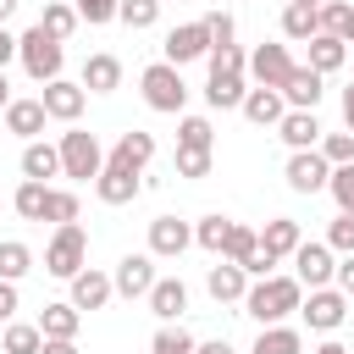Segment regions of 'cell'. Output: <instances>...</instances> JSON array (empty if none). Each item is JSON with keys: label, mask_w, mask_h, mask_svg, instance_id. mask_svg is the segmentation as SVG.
Returning a JSON list of instances; mask_svg holds the SVG:
<instances>
[{"label": "cell", "mask_w": 354, "mask_h": 354, "mask_svg": "<svg viewBox=\"0 0 354 354\" xmlns=\"http://www.w3.org/2000/svg\"><path fill=\"white\" fill-rule=\"evenodd\" d=\"M299 304H304V282H299V277H254L249 293H243V310H249L260 326L288 321Z\"/></svg>", "instance_id": "cell-1"}, {"label": "cell", "mask_w": 354, "mask_h": 354, "mask_svg": "<svg viewBox=\"0 0 354 354\" xmlns=\"http://www.w3.org/2000/svg\"><path fill=\"white\" fill-rule=\"evenodd\" d=\"M17 61L28 66V77H33V83H55V77H61V66H66V50H61V39H55V33H44V28L33 22V28L17 39Z\"/></svg>", "instance_id": "cell-2"}, {"label": "cell", "mask_w": 354, "mask_h": 354, "mask_svg": "<svg viewBox=\"0 0 354 354\" xmlns=\"http://www.w3.org/2000/svg\"><path fill=\"white\" fill-rule=\"evenodd\" d=\"M138 88H144V105H149V111H160V116H177V111L188 105L183 66H171V61H155V66H144V72H138Z\"/></svg>", "instance_id": "cell-3"}, {"label": "cell", "mask_w": 354, "mask_h": 354, "mask_svg": "<svg viewBox=\"0 0 354 354\" xmlns=\"http://www.w3.org/2000/svg\"><path fill=\"white\" fill-rule=\"evenodd\" d=\"M83 260H88V232H83L77 221L55 227V238L44 243V271L61 277V282H72V277L83 271Z\"/></svg>", "instance_id": "cell-4"}, {"label": "cell", "mask_w": 354, "mask_h": 354, "mask_svg": "<svg viewBox=\"0 0 354 354\" xmlns=\"http://www.w3.org/2000/svg\"><path fill=\"white\" fill-rule=\"evenodd\" d=\"M105 171V149H100V138L94 133H83V127H66L61 133V177H100Z\"/></svg>", "instance_id": "cell-5"}, {"label": "cell", "mask_w": 354, "mask_h": 354, "mask_svg": "<svg viewBox=\"0 0 354 354\" xmlns=\"http://www.w3.org/2000/svg\"><path fill=\"white\" fill-rule=\"evenodd\" d=\"M282 177H288L293 194H321V188L332 183V160H326L321 149H293L288 166H282Z\"/></svg>", "instance_id": "cell-6"}, {"label": "cell", "mask_w": 354, "mask_h": 354, "mask_svg": "<svg viewBox=\"0 0 354 354\" xmlns=\"http://www.w3.org/2000/svg\"><path fill=\"white\" fill-rule=\"evenodd\" d=\"M160 50H166L160 61L188 66V61H205V55L216 50V39H210V28H205V22H183V28H171V33H166V44H160Z\"/></svg>", "instance_id": "cell-7"}, {"label": "cell", "mask_w": 354, "mask_h": 354, "mask_svg": "<svg viewBox=\"0 0 354 354\" xmlns=\"http://www.w3.org/2000/svg\"><path fill=\"white\" fill-rule=\"evenodd\" d=\"M293 277H299L304 288H332V277H337V249H332V243H299V249H293Z\"/></svg>", "instance_id": "cell-8"}, {"label": "cell", "mask_w": 354, "mask_h": 354, "mask_svg": "<svg viewBox=\"0 0 354 354\" xmlns=\"http://www.w3.org/2000/svg\"><path fill=\"white\" fill-rule=\"evenodd\" d=\"M299 315L310 321V332H337L348 315V293L343 288H310V299L299 304Z\"/></svg>", "instance_id": "cell-9"}, {"label": "cell", "mask_w": 354, "mask_h": 354, "mask_svg": "<svg viewBox=\"0 0 354 354\" xmlns=\"http://www.w3.org/2000/svg\"><path fill=\"white\" fill-rule=\"evenodd\" d=\"M111 282H116L122 299H149V288H155V254H122L116 271H111Z\"/></svg>", "instance_id": "cell-10"}, {"label": "cell", "mask_w": 354, "mask_h": 354, "mask_svg": "<svg viewBox=\"0 0 354 354\" xmlns=\"http://www.w3.org/2000/svg\"><path fill=\"white\" fill-rule=\"evenodd\" d=\"M39 100H44V111H50V122H66V127H72V122L83 116V105H88V88H83V83L55 77V83H44V94H39Z\"/></svg>", "instance_id": "cell-11"}, {"label": "cell", "mask_w": 354, "mask_h": 354, "mask_svg": "<svg viewBox=\"0 0 354 354\" xmlns=\"http://www.w3.org/2000/svg\"><path fill=\"white\" fill-rule=\"evenodd\" d=\"M288 72H293L288 44H260V50L249 55V77H254L260 88H282V83H288Z\"/></svg>", "instance_id": "cell-12"}, {"label": "cell", "mask_w": 354, "mask_h": 354, "mask_svg": "<svg viewBox=\"0 0 354 354\" xmlns=\"http://www.w3.org/2000/svg\"><path fill=\"white\" fill-rule=\"evenodd\" d=\"M188 243H194V227L188 221H177V216H155L149 221V254L155 260H177Z\"/></svg>", "instance_id": "cell-13"}, {"label": "cell", "mask_w": 354, "mask_h": 354, "mask_svg": "<svg viewBox=\"0 0 354 354\" xmlns=\"http://www.w3.org/2000/svg\"><path fill=\"white\" fill-rule=\"evenodd\" d=\"M321 94H326V77H321L310 61H304V66H293V72H288V83H282V100H288L293 111H315V105H321Z\"/></svg>", "instance_id": "cell-14"}, {"label": "cell", "mask_w": 354, "mask_h": 354, "mask_svg": "<svg viewBox=\"0 0 354 354\" xmlns=\"http://www.w3.org/2000/svg\"><path fill=\"white\" fill-rule=\"evenodd\" d=\"M205 288H210L216 304H243V293H249V271H243L238 260H221V266H210Z\"/></svg>", "instance_id": "cell-15"}, {"label": "cell", "mask_w": 354, "mask_h": 354, "mask_svg": "<svg viewBox=\"0 0 354 354\" xmlns=\"http://www.w3.org/2000/svg\"><path fill=\"white\" fill-rule=\"evenodd\" d=\"M238 111H243L254 127H277V122L288 116V100H282V88H260V83H254V88L243 94V105H238Z\"/></svg>", "instance_id": "cell-16"}, {"label": "cell", "mask_w": 354, "mask_h": 354, "mask_svg": "<svg viewBox=\"0 0 354 354\" xmlns=\"http://www.w3.org/2000/svg\"><path fill=\"white\" fill-rule=\"evenodd\" d=\"M149 160H155V133H138V127H133V133H122V138H116V149H111V160H105V166L144 171Z\"/></svg>", "instance_id": "cell-17"}, {"label": "cell", "mask_w": 354, "mask_h": 354, "mask_svg": "<svg viewBox=\"0 0 354 354\" xmlns=\"http://www.w3.org/2000/svg\"><path fill=\"white\" fill-rule=\"evenodd\" d=\"M111 293H116V282H111L105 271H94V266H83V271L72 277V304H77V310H105Z\"/></svg>", "instance_id": "cell-18"}, {"label": "cell", "mask_w": 354, "mask_h": 354, "mask_svg": "<svg viewBox=\"0 0 354 354\" xmlns=\"http://www.w3.org/2000/svg\"><path fill=\"white\" fill-rule=\"evenodd\" d=\"M315 33H321V6L288 0V6H282V39H288V44H310Z\"/></svg>", "instance_id": "cell-19"}, {"label": "cell", "mask_w": 354, "mask_h": 354, "mask_svg": "<svg viewBox=\"0 0 354 354\" xmlns=\"http://www.w3.org/2000/svg\"><path fill=\"white\" fill-rule=\"evenodd\" d=\"M0 122H6V133H17V138H39L44 122H50V111H44V100H11Z\"/></svg>", "instance_id": "cell-20"}, {"label": "cell", "mask_w": 354, "mask_h": 354, "mask_svg": "<svg viewBox=\"0 0 354 354\" xmlns=\"http://www.w3.org/2000/svg\"><path fill=\"white\" fill-rule=\"evenodd\" d=\"M138 171H122V166H105L100 177H94V194H100V205H133L138 199Z\"/></svg>", "instance_id": "cell-21"}, {"label": "cell", "mask_w": 354, "mask_h": 354, "mask_svg": "<svg viewBox=\"0 0 354 354\" xmlns=\"http://www.w3.org/2000/svg\"><path fill=\"white\" fill-rule=\"evenodd\" d=\"M149 315H160V321H177L183 310H188V288H183V277H155V288H149Z\"/></svg>", "instance_id": "cell-22"}, {"label": "cell", "mask_w": 354, "mask_h": 354, "mask_svg": "<svg viewBox=\"0 0 354 354\" xmlns=\"http://www.w3.org/2000/svg\"><path fill=\"white\" fill-rule=\"evenodd\" d=\"M277 138H282L288 149H315V144H321V122H315V111H288V116L277 122Z\"/></svg>", "instance_id": "cell-23"}, {"label": "cell", "mask_w": 354, "mask_h": 354, "mask_svg": "<svg viewBox=\"0 0 354 354\" xmlns=\"http://www.w3.org/2000/svg\"><path fill=\"white\" fill-rule=\"evenodd\" d=\"M304 243V232H299V221L293 216H277V221H266V232H260V249L266 254H277V260H293V249Z\"/></svg>", "instance_id": "cell-24"}, {"label": "cell", "mask_w": 354, "mask_h": 354, "mask_svg": "<svg viewBox=\"0 0 354 354\" xmlns=\"http://www.w3.org/2000/svg\"><path fill=\"white\" fill-rule=\"evenodd\" d=\"M83 88H88V94H111V88H122V61L105 55V50L88 55V61H83Z\"/></svg>", "instance_id": "cell-25"}, {"label": "cell", "mask_w": 354, "mask_h": 354, "mask_svg": "<svg viewBox=\"0 0 354 354\" xmlns=\"http://www.w3.org/2000/svg\"><path fill=\"white\" fill-rule=\"evenodd\" d=\"M61 171V144H44V138H28V149H22V177H55Z\"/></svg>", "instance_id": "cell-26"}, {"label": "cell", "mask_w": 354, "mask_h": 354, "mask_svg": "<svg viewBox=\"0 0 354 354\" xmlns=\"http://www.w3.org/2000/svg\"><path fill=\"white\" fill-rule=\"evenodd\" d=\"M11 205H17V216H22V221H44L50 183H39V177H22V183H17V194H11Z\"/></svg>", "instance_id": "cell-27"}, {"label": "cell", "mask_w": 354, "mask_h": 354, "mask_svg": "<svg viewBox=\"0 0 354 354\" xmlns=\"http://www.w3.org/2000/svg\"><path fill=\"white\" fill-rule=\"evenodd\" d=\"M77 321H83V310H77L72 299L39 310V332H44V337H77Z\"/></svg>", "instance_id": "cell-28"}, {"label": "cell", "mask_w": 354, "mask_h": 354, "mask_svg": "<svg viewBox=\"0 0 354 354\" xmlns=\"http://www.w3.org/2000/svg\"><path fill=\"white\" fill-rule=\"evenodd\" d=\"M343 61H348V44H343L337 33H315V39H310V66H315L321 77H326V72H337Z\"/></svg>", "instance_id": "cell-29"}, {"label": "cell", "mask_w": 354, "mask_h": 354, "mask_svg": "<svg viewBox=\"0 0 354 354\" xmlns=\"http://www.w3.org/2000/svg\"><path fill=\"white\" fill-rule=\"evenodd\" d=\"M0 348H6V354H39V348H44V332H39V321H6V337H0Z\"/></svg>", "instance_id": "cell-30"}, {"label": "cell", "mask_w": 354, "mask_h": 354, "mask_svg": "<svg viewBox=\"0 0 354 354\" xmlns=\"http://www.w3.org/2000/svg\"><path fill=\"white\" fill-rule=\"evenodd\" d=\"M254 354H304V337L293 332V326H260V337H254Z\"/></svg>", "instance_id": "cell-31"}, {"label": "cell", "mask_w": 354, "mask_h": 354, "mask_svg": "<svg viewBox=\"0 0 354 354\" xmlns=\"http://www.w3.org/2000/svg\"><path fill=\"white\" fill-rule=\"evenodd\" d=\"M243 94H249V88H243V72H227V77H210V83H205V100H210L216 111L243 105Z\"/></svg>", "instance_id": "cell-32"}, {"label": "cell", "mask_w": 354, "mask_h": 354, "mask_svg": "<svg viewBox=\"0 0 354 354\" xmlns=\"http://www.w3.org/2000/svg\"><path fill=\"white\" fill-rule=\"evenodd\" d=\"M77 22H83V17H77V6H66V0H50V6H44V17H39V28H44V33H55L61 44L72 39V28H77Z\"/></svg>", "instance_id": "cell-33"}, {"label": "cell", "mask_w": 354, "mask_h": 354, "mask_svg": "<svg viewBox=\"0 0 354 354\" xmlns=\"http://www.w3.org/2000/svg\"><path fill=\"white\" fill-rule=\"evenodd\" d=\"M254 249H260V232H254V227H243V221H232V232H227V243H221V254H216V260H238V266H243Z\"/></svg>", "instance_id": "cell-34"}, {"label": "cell", "mask_w": 354, "mask_h": 354, "mask_svg": "<svg viewBox=\"0 0 354 354\" xmlns=\"http://www.w3.org/2000/svg\"><path fill=\"white\" fill-rule=\"evenodd\" d=\"M28 271H33V249L17 243V238H6V243H0V277L17 282V277H28Z\"/></svg>", "instance_id": "cell-35"}, {"label": "cell", "mask_w": 354, "mask_h": 354, "mask_svg": "<svg viewBox=\"0 0 354 354\" xmlns=\"http://www.w3.org/2000/svg\"><path fill=\"white\" fill-rule=\"evenodd\" d=\"M321 33H337L343 44H354V6L326 0V6H321Z\"/></svg>", "instance_id": "cell-36"}, {"label": "cell", "mask_w": 354, "mask_h": 354, "mask_svg": "<svg viewBox=\"0 0 354 354\" xmlns=\"http://www.w3.org/2000/svg\"><path fill=\"white\" fill-rule=\"evenodd\" d=\"M216 144V127L205 122V116H183V127H177V149H210Z\"/></svg>", "instance_id": "cell-37"}, {"label": "cell", "mask_w": 354, "mask_h": 354, "mask_svg": "<svg viewBox=\"0 0 354 354\" xmlns=\"http://www.w3.org/2000/svg\"><path fill=\"white\" fill-rule=\"evenodd\" d=\"M77 194L72 188H50V205H44V221H55V227H66V221H77Z\"/></svg>", "instance_id": "cell-38"}, {"label": "cell", "mask_w": 354, "mask_h": 354, "mask_svg": "<svg viewBox=\"0 0 354 354\" xmlns=\"http://www.w3.org/2000/svg\"><path fill=\"white\" fill-rule=\"evenodd\" d=\"M227 232H232V221H227V216H205V221L194 227V243H199V249H210V254H221Z\"/></svg>", "instance_id": "cell-39"}, {"label": "cell", "mask_w": 354, "mask_h": 354, "mask_svg": "<svg viewBox=\"0 0 354 354\" xmlns=\"http://www.w3.org/2000/svg\"><path fill=\"white\" fill-rule=\"evenodd\" d=\"M116 22H127V28H155V22H160V0H122Z\"/></svg>", "instance_id": "cell-40"}, {"label": "cell", "mask_w": 354, "mask_h": 354, "mask_svg": "<svg viewBox=\"0 0 354 354\" xmlns=\"http://www.w3.org/2000/svg\"><path fill=\"white\" fill-rule=\"evenodd\" d=\"M194 348H199V343H194L183 326H160V332L149 337V354H194Z\"/></svg>", "instance_id": "cell-41"}, {"label": "cell", "mask_w": 354, "mask_h": 354, "mask_svg": "<svg viewBox=\"0 0 354 354\" xmlns=\"http://www.w3.org/2000/svg\"><path fill=\"white\" fill-rule=\"evenodd\" d=\"M326 194L337 199V210H343V216H354V160H348V166H332V183H326Z\"/></svg>", "instance_id": "cell-42"}, {"label": "cell", "mask_w": 354, "mask_h": 354, "mask_svg": "<svg viewBox=\"0 0 354 354\" xmlns=\"http://www.w3.org/2000/svg\"><path fill=\"white\" fill-rule=\"evenodd\" d=\"M315 149H321L332 166H348V160H354V133H326Z\"/></svg>", "instance_id": "cell-43"}, {"label": "cell", "mask_w": 354, "mask_h": 354, "mask_svg": "<svg viewBox=\"0 0 354 354\" xmlns=\"http://www.w3.org/2000/svg\"><path fill=\"white\" fill-rule=\"evenodd\" d=\"M77 6V17L88 22V28H100V22H116V11H122V0H72Z\"/></svg>", "instance_id": "cell-44"}, {"label": "cell", "mask_w": 354, "mask_h": 354, "mask_svg": "<svg viewBox=\"0 0 354 354\" xmlns=\"http://www.w3.org/2000/svg\"><path fill=\"white\" fill-rule=\"evenodd\" d=\"M177 177H210V149H177Z\"/></svg>", "instance_id": "cell-45"}, {"label": "cell", "mask_w": 354, "mask_h": 354, "mask_svg": "<svg viewBox=\"0 0 354 354\" xmlns=\"http://www.w3.org/2000/svg\"><path fill=\"white\" fill-rule=\"evenodd\" d=\"M326 243H332L337 254H354V216H343V210H337V221L326 227Z\"/></svg>", "instance_id": "cell-46"}, {"label": "cell", "mask_w": 354, "mask_h": 354, "mask_svg": "<svg viewBox=\"0 0 354 354\" xmlns=\"http://www.w3.org/2000/svg\"><path fill=\"white\" fill-rule=\"evenodd\" d=\"M199 22L210 28V39H216V44H232V17H227V11H210V17H199Z\"/></svg>", "instance_id": "cell-47"}, {"label": "cell", "mask_w": 354, "mask_h": 354, "mask_svg": "<svg viewBox=\"0 0 354 354\" xmlns=\"http://www.w3.org/2000/svg\"><path fill=\"white\" fill-rule=\"evenodd\" d=\"M271 266H277V254H266V249H254V254L243 260V271H249V282H254V277H271Z\"/></svg>", "instance_id": "cell-48"}, {"label": "cell", "mask_w": 354, "mask_h": 354, "mask_svg": "<svg viewBox=\"0 0 354 354\" xmlns=\"http://www.w3.org/2000/svg\"><path fill=\"white\" fill-rule=\"evenodd\" d=\"M11 315H17V282L0 277V321H11Z\"/></svg>", "instance_id": "cell-49"}, {"label": "cell", "mask_w": 354, "mask_h": 354, "mask_svg": "<svg viewBox=\"0 0 354 354\" xmlns=\"http://www.w3.org/2000/svg\"><path fill=\"white\" fill-rule=\"evenodd\" d=\"M332 282H337V288L354 299V254H343V260H337V277H332Z\"/></svg>", "instance_id": "cell-50"}, {"label": "cell", "mask_w": 354, "mask_h": 354, "mask_svg": "<svg viewBox=\"0 0 354 354\" xmlns=\"http://www.w3.org/2000/svg\"><path fill=\"white\" fill-rule=\"evenodd\" d=\"M39 354H77V337H44Z\"/></svg>", "instance_id": "cell-51"}, {"label": "cell", "mask_w": 354, "mask_h": 354, "mask_svg": "<svg viewBox=\"0 0 354 354\" xmlns=\"http://www.w3.org/2000/svg\"><path fill=\"white\" fill-rule=\"evenodd\" d=\"M11 61H17V33H6V28H0V72H6Z\"/></svg>", "instance_id": "cell-52"}, {"label": "cell", "mask_w": 354, "mask_h": 354, "mask_svg": "<svg viewBox=\"0 0 354 354\" xmlns=\"http://www.w3.org/2000/svg\"><path fill=\"white\" fill-rule=\"evenodd\" d=\"M194 354H232V343H227V337H210V343H199Z\"/></svg>", "instance_id": "cell-53"}, {"label": "cell", "mask_w": 354, "mask_h": 354, "mask_svg": "<svg viewBox=\"0 0 354 354\" xmlns=\"http://www.w3.org/2000/svg\"><path fill=\"white\" fill-rule=\"evenodd\" d=\"M343 127H348V133H354V83H348V88H343Z\"/></svg>", "instance_id": "cell-54"}, {"label": "cell", "mask_w": 354, "mask_h": 354, "mask_svg": "<svg viewBox=\"0 0 354 354\" xmlns=\"http://www.w3.org/2000/svg\"><path fill=\"white\" fill-rule=\"evenodd\" d=\"M310 354H348V348H343V343H332V337H326V343H321V348H310Z\"/></svg>", "instance_id": "cell-55"}, {"label": "cell", "mask_w": 354, "mask_h": 354, "mask_svg": "<svg viewBox=\"0 0 354 354\" xmlns=\"http://www.w3.org/2000/svg\"><path fill=\"white\" fill-rule=\"evenodd\" d=\"M17 11V0H0V28H6V17Z\"/></svg>", "instance_id": "cell-56"}, {"label": "cell", "mask_w": 354, "mask_h": 354, "mask_svg": "<svg viewBox=\"0 0 354 354\" xmlns=\"http://www.w3.org/2000/svg\"><path fill=\"white\" fill-rule=\"evenodd\" d=\"M6 105H11V94H6V72H0V116H6Z\"/></svg>", "instance_id": "cell-57"}, {"label": "cell", "mask_w": 354, "mask_h": 354, "mask_svg": "<svg viewBox=\"0 0 354 354\" xmlns=\"http://www.w3.org/2000/svg\"><path fill=\"white\" fill-rule=\"evenodd\" d=\"M304 6H326V0H304Z\"/></svg>", "instance_id": "cell-58"}]
</instances>
